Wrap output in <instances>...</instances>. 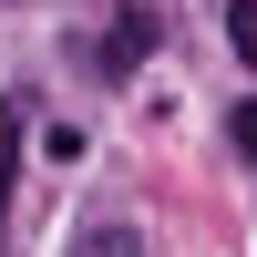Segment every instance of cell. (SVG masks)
I'll return each instance as SVG.
<instances>
[{"label": "cell", "instance_id": "obj_2", "mask_svg": "<svg viewBox=\"0 0 257 257\" xmlns=\"http://www.w3.org/2000/svg\"><path fill=\"white\" fill-rule=\"evenodd\" d=\"M21 134H31V103L0 93V216H11V165H21Z\"/></svg>", "mask_w": 257, "mask_h": 257}, {"label": "cell", "instance_id": "obj_3", "mask_svg": "<svg viewBox=\"0 0 257 257\" xmlns=\"http://www.w3.org/2000/svg\"><path fill=\"white\" fill-rule=\"evenodd\" d=\"M72 257H144V237H134V226H82Z\"/></svg>", "mask_w": 257, "mask_h": 257}, {"label": "cell", "instance_id": "obj_5", "mask_svg": "<svg viewBox=\"0 0 257 257\" xmlns=\"http://www.w3.org/2000/svg\"><path fill=\"white\" fill-rule=\"evenodd\" d=\"M226 144H237V155L257 165V103H237V113H226Z\"/></svg>", "mask_w": 257, "mask_h": 257}, {"label": "cell", "instance_id": "obj_4", "mask_svg": "<svg viewBox=\"0 0 257 257\" xmlns=\"http://www.w3.org/2000/svg\"><path fill=\"white\" fill-rule=\"evenodd\" d=\"M226 41H237V62L257 72V0H226Z\"/></svg>", "mask_w": 257, "mask_h": 257}, {"label": "cell", "instance_id": "obj_1", "mask_svg": "<svg viewBox=\"0 0 257 257\" xmlns=\"http://www.w3.org/2000/svg\"><path fill=\"white\" fill-rule=\"evenodd\" d=\"M144 52H155V11H113V31H103V82H123Z\"/></svg>", "mask_w": 257, "mask_h": 257}]
</instances>
